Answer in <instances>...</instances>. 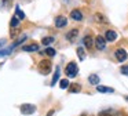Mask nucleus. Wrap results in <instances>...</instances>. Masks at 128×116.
<instances>
[{
    "label": "nucleus",
    "instance_id": "1",
    "mask_svg": "<svg viewBox=\"0 0 128 116\" xmlns=\"http://www.w3.org/2000/svg\"><path fill=\"white\" fill-rule=\"evenodd\" d=\"M39 72L42 75H48V73H51V69H52V64H51V61L50 60H43V61H40L39 62Z\"/></svg>",
    "mask_w": 128,
    "mask_h": 116
},
{
    "label": "nucleus",
    "instance_id": "2",
    "mask_svg": "<svg viewBox=\"0 0 128 116\" xmlns=\"http://www.w3.org/2000/svg\"><path fill=\"white\" fill-rule=\"evenodd\" d=\"M78 73V68L76 62H69L66 66V76L68 77H76Z\"/></svg>",
    "mask_w": 128,
    "mask_h": 116
},
{
    "label": "nucleus",
    "instance_id": "3",
    "mask_svg": "<svg viewBox=\"0 0 128 116\" xmlns=\"http://www.w3.org/2000/svg\"><path fill=\"white\" fill-rule=\"evenodd\" d=\"M20 109L22 115H32V113L36 112V106L33 104H22Z\"/></svg>",
    "mask_w": 128,
    "mask_h": 116
},
{
    "label": "nucleus",
    "instance_id": "4",
    "mask_svg": "<svg viewBox=\"0 0 128 116\" xmlns=\"http://www.w3.org/2000/svg\"><path fill=\"white\" fill-rule=\"evenodd\" d=\"M114 55H116V58H117L118 62H124V61L128 58V54H127V51H125L124 48H117L116 51H114Z\"/></svg>",
    "mask_w": 128,
    "mask_h": 116
},
{
    "label": "nucleus",
    "instance_id": "5",
    "mask_svg": "<svg viewBox=\"0 0 128 116\" xmlns=\"http://www.w3.org/2000/svg\"><path fill=\"white\" fill-rule=\"evenodd\" d=\"M106 41H108V40H106L103 36H100V35L96 36V37H95V47H96L99 51H100V50H105L106 48Z\"/></svg>",
    "mask_w": 128,
    "mask_h": 116
},
{
    "label": "nucleus",
    "instance_id": "6",
    "mask_svg": "<svg viewBox=\"0 0 128 116\" xmlns=\"http://www.w3.org/2000/svg\"><path fill=\"white\" fill-rule=\"evenodd\" d=\"M66 24H68L66 17L59 15V17H56V18H55V26L56 28H64V26H66Z\"/></svg>",
    "mask_w": 128,
    "mask_h": 116
},
{
    "label": "nucleus",
    "instance_id": "7",
    "mask_svg": "<svg viewBox=\"0 0 128 116\" xmlns=\"http://www.w3.org/2000/svg\"><path fill=\"white\" fill-rule=\"evenodd\" d=\"M105 39L108 41H116L117 40V33L114 32V30L109 29V30H106V33H105Z\"/></svg>",
    "mask_w": 128,
    "mask_h": 116
},
{
    "label": "nucleus",
    "instance_id": "8",
    "mask_svg": "<svg viewBox=\"0 0 128 116\" xmlns=\"http://www.w3.org/2000/svg\"><path fill=\"white\" fill-rule=\"evenodd\" d=\"M83 43H84V46H86L87 48L90 50V48H91L92 46H94L95 40H94V39H92V37H91V36H90V35H87V36H84V39H83Z\"/></svg>",
    "mask_w": 128,
    "mask_h": 116
},
{
    "label": "nucleus",
    "instance_id": "9",
    "mask_svg": "<svg viewBox=\"0 0 128 116\" xmlns=\"http://www.w3.org/2000/svg\"><path fill=\"white\" fill-rule=\"evenodd\" d=\"M77 35H78V30H77V29H72V30H69V32L66 33V40H69V41H74V40H76V37H77Z\"/></svg>",
    "mask_w": 128,
    "mask_h": 116
},
{
    "label": "nucleus",
    "instance_id": "10",
    "mask_svg": "<svg viewBox=\"0 0 128 116\" xmlns=\"http://www.w3.org/2000/svg\"><path fill=\"white\" fill-rule=\"evenodd\" d=\"M70 18L74 19V21H81V19H83V13H81L80 10H73L72 13H70Z\"/></svg>",
    "mask_w": 128,
    "mask_h": 116
},
{
    "label": "nucleus",
    "instance_id": "11",
    "mask_svg": "<svg viewBox=\"0 0 128 116\" xmlns=\"http://www.w3.org/2000/svg\"><path fill=\"white\" fill-rule=\"evenodd\" d=\"M22 51H28V52H33V51H39V46L37 44H29V46H24Z\"/></svg>",
    "mask_w": 128,
    "mask_h": 116
},
{
    "label": "nucleus",
    "instance_id": "12",
    "mask_svg": "<svg viewBox=\"0 0 128 116\" xmlns=\"http://www.w3.org/2000/svg\"><path fill=\"white\" fill-rule=\"evenodd\" d=\"M88 82L91 83V84H94V86H98V84H99V76L95 75V73L90 75V76H88Z\"/></svg>",
    "mask_w": 128,
    "mask_h": 116
},
{
    "label": "nucleus",
    "instance_id": "13",
    "mask_svg": "<svg viewBox=\"0 0 128 116\" xmlns=\"http://www.w3.org/2000/svg\"><path fill=\"white\" fill-rule=\"evenodd\" d=\"M59 75H61V69H59V66H56V69H55V73H54V76H52V80H51V86H55V83L59 80Z\"/></svg>",
    "mask_w": 128,
    "mask_h": 116
},
{
    "label": "nucleus",
    "instance_id": "14",
    "mask_svg": "<svg viewBox=\"0 0 128 116\" xmlns=\"http://www.w3.org/2000/svg\"><path fill=\"white\" fill-rule=\"evenodd\" d=\"M96 91H99V93H114L113 88L110 87H105V86H96Z\"/></svg>",
    "mask_w": 128,
    "mask_h": 116
},
{
    "label": "nucleus",
    "instance_id": "15",
    "mask_svg": "<svg viewBox=\"0 0 128 116\" xmlns=\"http://www.w3.org/2000/svg\"><path fill=\"white\" fill-rule=\"evenodd\" d=\"M69 91H70V93H80V91H81V86L77 84V83H73V84L69 86Z\"/></svg>",
    "mask_w": 128,
    "mask_h": 116
},
{
    "label": "nucleus",
    "instance_id": "16",
    "mask_svg": "<svg viewBox=\"0 0 128 116\" xmlns=\"http://www.w3.org/2000/svg\"><path fill=\"white\" fill-rule=\"evenodd\" d=\"M54 40H55V39H54L52 36H46V37L42 39V43H43V46H50L51 43H54Z\"/></svg>",
    "mask_w": 128,
    "mask_h": 116
},
{
    "label": "nucleus",
    "instance_id": "17",
    "mask_svg": "<svg viewBox=\"0 0 128 116\" xmlns=\"http://www.w3.org/2000/svg\"><path fill=\"white\" fill-rule=\"evenodd\" d=\"M15 15H17L18 18L21 19V21H22V19H25V13H24V11L21 10V8L18 7V6L15 7Z\"/></svg>",
    "mask_w": 128,
    "mask_h": 116
},
{
    "label": "nucleus",
    "instance_id": "18",
    "mask_svg": "<svg viewBox=\"0 0 128 116\" xmlns=\"http://www.w3.org/2000/svg\"><path fill=\"white\" fill-rule=\"evenodd\" d=\"M77 57L80 61H83L84 58H86V51H84L83 47H77Z\"/></svg>",
    "mask_w": 128,
    "mask_h": 116
},
{
    "label": "nucleus",
    "instance_id": "19",
    "mask_svg": "<svg viewBox=\"0 0 128 116\" xmlns=\"http://www.w3.org/2000/svg\"><path fill=\"white\" fill-rule=\"evenodd\" d=\"M95 19H96L98 22H103V24H106V22H108V19L105 18V15H102V14H99V13L95 14Z\"/></svg>",
    "mask_w": 128,
    "mask_h": 116
},
{
    "label": "nucleus",
    "instance_id": "20",
    "mask_svg": "<svg viewBox=\"0 0 128 116\" xmlns=\"http://www.w3.org/2000/svg\"><path fill=\"white\" fill-rule=\"evenodd\" d=\"M44 54H47L48 57H54V55L56 54V51L52 48V47H47V48L44 50Z\"/></svg>",
    "mask_w": 128,
    "mask_h": 116
},
{
    "label": "nucleus",
    "instance_id": "21",
    "mask_svg": "<svg viewBox=\"0 0 128 116\" xmlns=\"http://www.w3.org/2000/svg\"><path fill=\"white\" fill-rule=\"evenodd\" d=\"M70 86V83H69V80L68 79H62L61 82H59V87L62 88V90H64V88H68Z\"/></svg>",
    "mask_w": 128,
    "mask_h": 116
},
{
    "label": "nucleus",
    "instance_id": "22",
    "mask_svg": "<svg viewBox=\"0 0 128 116\" xmlns=\"http://www.w3.org/2000/svg\"><path fill=\"white\" fill-rule=\"evenodd\" d=\"M24 40H26V36H22V37H21V39H18V40H17V41H15V43H12V44H11V46H10V47H8V48H11V50H12V48H14V47H17V46H18V44H21V43H22V41H24Z\"/></svg>",
    "mask_w": 128,
    "mask_h": 116
},
{
    "label": "nucleus",
    "instance_id": "23",
    "mask_svg": "<svg viewBox=\"0 0 128 116\" xmlns=\"http://www.w3.org/2000/svg\"><path fill=\"white\" fill-rule=\"evenodd\" d=\"M20 21H21V19L18 18L17 15H14V17L11 18V26H12V28H17L18 24H20Z\"/></svg>",
    "mask_w": 128,
    "mask_h": 116
},
{
    "label": "nucleus",
    "instance_id": "24",
    "mask_svg": "<svg viewBox=\"0 0 128 116\" xmlns=\"http://www.w3.org/2000/svg\"><path fill=\"white\" fill-rule=\"evenodd\" d=\"M121 73L128 76V66H121Z\"/></svg>",
    "mask_w": 128,
    "mask_h": 116
},
{
    "label": "nucleus",
    "instance_id": "25",
    "mask_svg": "<svg viewBox=\"0 0 128 116\" xmlns=\"http://www.w3.org/2000/svg\"><path fill=\"white\" fill-rule=\"evenodd\" d=\"M18 33H20V29H17V28H15L12 32H10V35H11V37H14V36H17Z\"/></svg>",
    "mask_w": 128,
    "mask_h": 116
},
{
    "label": "nucleus",
    "instance_id": "26",
    "mask_svg": "<svg viewBox=\"0 0 128 116\" xmlns=\"http://www.w3.org/2000/svg\"><path fill=\"white\" fill-rule=\"evenodd\" d=\"M54 115H55V112L51 109V110H48V112H47V115H46V116H54Z\"/></svg>",
    "mask_w": 128,
    "mask_h": 116
},
{
    "label": "nucleus",
    "instance_id": "27",
    "mask_svg": "<svg viewBox=\"0 0 128 116\" xmlns=\"http://www.w3.org/2000/svg\"><path fill=\"white\" fill-rule=\"evenodd\" d=\"M98 116H112V115H110V113H108V112H100Z\"/></svg>",
    "mask_w": 128,
    "mask_h": 116
},
{
    "label": "nucleus",
    "instance_id": "28",
    "mask_svg": "<svg viewBox=\"0 0 128 116\" xmlns=\"http://www.w3.org/2000/svg\"><path fill=\"white\" fill-rule=\"evenodd\" d=\"M4 44H6V40H3V39H2V40H0V48H2V47H4Z\"/></svg>",
    "mask_w": 128,
    "mask_h": 116
},
{
    "label": "nucleus",
    "instance_id": "29",
    "mask_svg": "<svg viewBox=\"0 0 128 116\" xmlns=\"http://www.w3.org/2000/svg\"><path fill=\"white\" fill-rule=\"evenodd\" d=\"M2 66H3V64H0V68H2Z\"/></svg>",
    "mask_w": 128,
    "mask_h": 116
},
{
    "label": "nucleus",
    "instance_id": "30",
    "mask_svg": "<svg viewBox=\"0 0 128 116\" xmlns=\"http://www.w3.org/2000/svg\"><path fill=\"white\" fill-rule=\"evenodd\" d=\"M64 2H66V3H68V2H69V0H64Z\"/></svg>",
    "mask_w": 128,
    "mask_h": 116
},
{
    "label": "nucleus",
    "instance_id": "31",
    "mask_svg": "<svg viewBox=\"0 0 128 116\" xmlns=\"http://www.w3.org/2000/svg\"><path fill=\"white\" fill-rule=\"evenodd\" d=\"M81 116H86V115H81Z\"/></svg>",
    "mask_w": 128,
    "mask_h": 116
}]
</instances>
